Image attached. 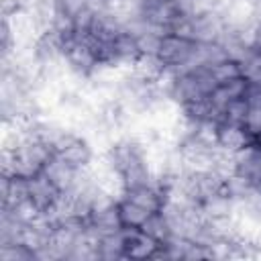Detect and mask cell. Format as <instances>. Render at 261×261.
Segmentation results:
<instances>
[{"instance_id":"8fae6325","label":"cell","mask_w":261,"mask_h":261,"mask_svg":"<svg viewBox=\"0 0 261 261\" xmlns=\"http://www.w3.org/2000/svg\"><path fill=\"white\" fill-rule=\"evenodd\" d=\"M210 73L216 80V84H224L228 80H234V77L243 75V67H241V61H234V59L226 57V59L210 65Z\"/></svg>"},{"instance_id":"ac0fdd59","label":"cell","mask_w":261,"mask_h":261,"mask_svg":"<svg viewBox=\"0 0 261 261\" xmlns=\"http://www.w3.org/2000/svg\"><path fill=\"white\" fill-rule=\"evenodd\" d=\"M255 143H257V145H259V147H261V133H259V135H257V137H255Z\"/></svg>"},{"instance_id":"7a4b0ae2","label":"cell","mask_w":261,"mask_h":261,"mask_svg":"<svg viewBox=\"0 0 261 261\" xmlns=\"http://www.w3.org/2000/svg\"><path fill=\"white\" fill-rule=\"evenodd\" d=\"M226 29L222 8L200 10L190 16V37L196 43H218Z\"/></svg>"},{"instance_id":"3957f363","label":"cell","mask_w":261,"mask_h":261,"mask_svg":"<svg viewBox=\"0 0 261 261\" xmlns=\"http://www.w3.org/2000/svg\"><path fill=\"white\" fill-rule=\"evenodd\" d=\"M29 181V200L33 202V206L41 212V214H47L51 216L61 200V192L59 188L41 171L33 177H27Z\"/></svg>"},{"instance_id":"30bf717a","label":"cell","mask_w":261,"mask_h":261,"mask_svg":"<svg viewBox=\"0 0 261 261\" xmlns=\"http://www.w3.org/2000/svg\"><path fill=\"white\" fill-rule=\"evenodd\" d=\"M118 214L122 220V226L128 228H141V224L147 220V216L151 214L149 210L141 208L139 204L126 200V198H118Z\"/></svg>"},{"instance_id":"4fadbf2b","label":"cell","mask_w":261,"mask_h":261,"mask_svg":"<svg viewBox=\"0 0 261 261\" xmlns=\"http://www.w3.org/2000/svg\"><path fill=\"white\" fill-rule=\"evenodd\" d=\"M0 261H37L35 253L22 243L0 245Z\"/></svg>"},{"instance_id":"277c9868","label":"cell","mask_w":261,"mask_h":261,"mask_svg":"<svg viewBox=\"0 0 261 261\" xmlns=\"http://www.w3.org/2000/svg\"><path fill=\"white\" fill-rule=\"evenodd\" d=\"M251 143H255V137L243 124L218 122V126H216V145H218V149L234 155Z\"/></svg>"},{"instance_id":"5bb4252c","label":"cell","mask_w":261,"mask_h":261,"mask_svg":"<svg viewBox=\"0 0 261 261\" xmlns=\"http://www.w3.org/2000/svg\"><path fill=\"white\" fill-rule=\"evenodd\" d=\"M249 112V104L245 102V98H234L230 100L224 110H222V120L220 122H230V124H243Z\"/></svg>"},{"instance_id":"7c38bea8","label":"cell","mask_w":261,"mask_h":261,"mask_svg":"<svg viewBox=\"0 0 261 261\" xmlns=\"http://www.w3.org/2000/svg\"><path fill=\"white\" fill-rule=\"evenodd\" d=\"M161 37H163V33H159V31L153 29V27L143 29V31L137 35V43H139L141 55H157Z\"/></svg>"},{"instance_id":"ba28073f","label":"cell","mask_w":261,"mask_h":261,"mask_svg":"<svg viewBox=\"0 0 261 261\" xmlns=\"http://www.w3.org/2000/svg\"><path fill=\"white\" fill-rule=\"evenodd\" d=\"M135 204H139L141 208L149 210V212H159L163 208L165 202V194L157 184H145V186H135V188H124L122 196Z\"/></svg>"},{"instance_id":"5b68a950","label":"cell","mask_w":261,"mask_h":261,"mask_svg":"<svg viewBox=\"0 0 261 261\" xmlns=\"http://www.w3.org/2000/svg\"><path fill=\"white\" fill-rule=\"evenodd\" d=\"M43 173L59 188L61 194L65 192H71L80 179V173L82 169H75L73 165H69L65 159H61L57 153L47 161V165L43 167Z\"/></svg>"},{"instance_id":"e0dca14e","label":"cell","mask_w":261,"mask_h":261,"mask_svg":"<svg viewBox=\"0 0 261 261\" xmlns=\"http://www.w3.org/2000/svg\"><path fill=\"white\" fill-rule=\"evenodd\" d=\"M253 47L257 51H261V14H259V18H257V22L253 27Z\"/></svg>"},{"instance_id":"6da1fadb","label":"cell","mask_w":261,"mask_h":261,"mask_svg":"<svg viewBox=\"0 0 261 261\" xmlns=\"http://www.w3.org/2000/svg\"><path fill=\"white\" fill-rule=\"evenodd\" d=\"M196 45L198 43L194 39H188V37H181V35H175V33H165L161 37L157 57H159V61L163 63L165 69H169L177 75V73H184V71L192 69V59H194V53H196Z\"/></svg>"},{"instance_id":"9a60e30c","label":"cell","mask_w":261,"mask_h":261,"mask_svg":"<svg viewBox=\"0 0 261 261\" xmlns=\"http://www.w3.org/2000/svg\"><path fill=\"white\" fill-rule=\"evenodd\" d=\"M243 98H245V102L249 104V108H261V82H251V80H247Z\"/></svg>"},{"instance_id":"8992f818","label":"cell","mask_w":261,"mask_h":261,"mask_svg":"<svg viewBox=\"0 0 261 261\" xmlns=\"http://www.w3.org/2000/svg\"><path fill=\"white\" fill-rule=\"evenodd\" d=\"M234 173L255 186H261V147L257 143H251L243 151L234 153Z\"/></svg>"},{"instance_id":"2e32d148","label":"cell","mask_w":261,"mask_h":261,"mask_svg":"<svg viewBox=\"0 0 261 261\" xmlns=\"http://www.w3.org/2000/svg\"><path fill=\"white\" fill-rule=\"evenodd\" d=\"M243 126H245L253 137H257V135L261 133V108H249Z\"/></svg>"},{"instance_id":"9c48e42d","label":"cell","mask_w":261,"mask_h":261,"mask_svg":"<svg viewBox=\"0 0 261 261\" xmlns=\"http://www.w3.org/2000/svg\"><path fill=\"white\" fill-rule=\"evenodd\" d=\"M141 230L145 234H149L151 239H155L157 243H167L173 234H171V228H169V222L167 218L163 216V212H151L147 216V220L141 224Z\"/></svg>"},{"instance_id":"52a82bcc","label":"cell","mask_w":261,"mask_h":261,"mask_svg":"<svg viewBox=\"0 0 261 261\" xmlns=\"http://www.w3.org/2000/svg\"><path fill=\"white\" fill-rule=\"evenodd\" d=\"M61 159H65L69 165H73L75 169H88L92 165V161L96 159V149L92 147V143L82 137V135H75L59 153H57Z\"/></svg>"}]
</instances>
